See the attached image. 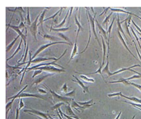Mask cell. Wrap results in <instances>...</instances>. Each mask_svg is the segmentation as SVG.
I'll return each instance as SVG.
<instances>
[{"instance_id":"1","label":"cell","mask_w":141,"mask_h":119,"mask_svg":"<svg viewBox=\"0 0 141 119\" xmlns=\"http://www.w3.org/2000/svg\"><path fill=\"white\" fill-rule=\"evenodd\" d=\"M43 85L47 89H49V91L52 93L54 102H63L69 104L68 102L72 101L71 98L64 97V96L59 95L58 94L56 93L55 92L51 90V89H49L48 88L46 87V86H45L44 85Z\"/></svg>"},{"instance_id":"2","label":"cell","mask_w":141,"mask_h":119,"mask_svg":"<svg viewBox=\"0 0 141 119\" xmlns=\"http://www.w3.org/2000/svg\"><path fill=\"white\" fill-rule=\"evenodd\" d=\"M86 8L87 10L88 11V16L89 20L90 21L91 25V26L92 28V32H93V33H94L96 39L97 40L99 44V45L100 46V43L99 40L97 35V33H96V29H95V21L96 20V19L95 20V18H96L97 12H96V13H95V16H94V17H93L92 16V15H91L89 11H88V8Z\"/></svg>"},{"instance_id":"3","label":"cell","mask_w":141,"mask_h":119,"mask_svg":"<svg viewBox=\"0 0 141 119\" xmlns=\"http://www.w3.org/2000/svg\"><path fill=\"white\" fill-rule=\"evenodd\" d=\"M34 70H40L45 71H49L51 72H65V71L63 69H60L55 68L53 66L49 65V66H42L36 68Z\"/></svg>"},{"instance_id":"4","label":"cell","mask_w":141,"mask_h":119,"mask_svg":"<svg viewBox=\"0 0 141 119\" xmlns=\"http://www.w3.org/2000/svg\"><path fill=\"white\" fill-rule=\"evenodd\" d=\"M24 112L31 114L35 115L36 116H38L41 118H44L45 119H49V115L47 113H44L42 112L36 110L31 108V110H24Z\"/></svg>"},{"instance_id":"5","label":"cell","mask_w":141,"mask_h":119,"mask_svg":"<svg viewBox=\"0 0 141 119\" xmlns=\"http://www.w3.org/2000/svg\"><path fill=\"white\" fill-rule=\"evenodd\" d=\"M60 43L65 44L69 45H71V44H70V43H68L65 42H55L51 43H50L46 44L44 45H42V46H40V47L39 48V49L35 53V54H34V56H33V57H32V58H31V60H33L38 53H40L41 52L43 51V50H45V49L47 48V47H48L49 46H50V45H53Z\"/></svg>"},{"instance_id":"6","label":"cell","mask_w":141,"mask_h":119,"mask_svg":"<svg viewBox=\"0 0 141 119\" xmlns=\"http://www.w3.org/2000/svg\"><path fill=\"white\" fill-rule=\"evenodd\" d=\"M67 49H66L65 50V51L63 53V54L62 55H61L60 57V58H58L57 59L55 60L53 62H50V63H42V64H38V65H36L35 66H34V67H32L31 68H29L28 69H29V70H34V69L36 68H38V67H42V66H49V65H56V66H58V67H61V68L62 69H64V68H63V67H62L60 66V65H58V64H56L55 63V62H56L58 60H60L61 58L62 57H63L64 55V54H65V53L67 51Z\"/></svg>"},{"instance_id":"7","label":"cell","mask_w":141,"mask_h":119,"mask_svg":"<svg viewBox=\"0 0 141 119\" xmlns=\"http://www.w3.org/2000/svg\"><path fill=\"white\" fill-rule=\"evenodd\" d=\"M93 105L92 104L87 105L84 106H81L78 104L77 102H75L74 100L72 101V107L74 108L76 110L80 112V111L83 112L84 110L87 108H89L91 106H92Z\"/></svg>"},{"instance_id":"8","label":"cell","mask_w":141,"mask_h":119,"mask_svg":"<svg viewBox=\"0 0 141 119\" xmlns=\"http://www.w3.org/2000/svg\"><path fill=\"white\" fill-rule=\"evenodd\" d=\"M108 96L110 97H112L116 96H122V97L128 99V100H131V101H133L134 102L139 103L141 104V100H140V99L136 98V97H128V96H125L124 95L122 94L121 92L118 93H115L109 94L108 95Z\"/></svg>"},{"instance_id":"9","label":"cell","mask_w":141,"mask_h":119,"mask_svg":"<svg viewBox=\"0 0 141 119\" xmlns=\"http://www.w3.org/2000/svg\"><path fill=\"white\" fill-rule=\"evenodd\" d=\"M43 12V11H42L40 12L39 15L36 18L35 20V21L32 23L30 27V32H31L32 35L34 36L36 39H37L36 34L37 32V22L38 19L39 17V16L41 15V13Z\"/></svg>"},{"instance_id":"10","label":"cell","mask_w":141,"mask_h":119,"mask_svg":"<svg viewBox=\"0 0 141 119\" xmlns=\"http://www.w3.org/2000/svg\"><path fill=\"white\" fill-rule=\"evenodd\" d=\"M35 97L37 98H41L42 99H44L45 98H44L43 96H41L37 94H31L28 93H22L19 95L16 98H21V97Z\"/></svg>"},{"instance_id":"11","label":"cell","mask_w":141,"mask_h":119,"mask_svg":"<svg viewBox=\"0 0 141 119\" xmlns=\"http://www.w3.org/2000/svg\"><path fill=\"white\" fill-rule=\"evenodd\" d=\"M73 76L75 78V79H76V80H74V81L78 84V85H80V86L82 88L83 90V92H84V93L87 92L90 93L89 91V86H85V85L82 83V81H80L78 78L75 77V76L73 75Z\"/></svg>"},{"instance_id":"12","label":"cell","mask_w":141,"mask_h":119,"mask_svg":"<svg viewBox=\"0 0 141 119\" xmlns=\"http://www.w3.org/2000/svg\"><path fill=\"white\" fill-rule=\"evenodd\" d=\"M78 47L77 45V40H75V44L74 46L73 49L72 51L71 54L70 58L68 63H69L73 59L75 56L78 54Z\"/></svg>"},{"instance_id":"13","label":"cell","mask_w":141,"mask_h":119,"mask_svg":"<svg viewBox=\"0 0 141 119\" xmlns=\"http://www.w3.org/2000/svg\"><path fill=\"white\" fill-rule=\"evenodd\" d=\"M66 114L68 116H70L73 118L74 117H78L74 112L72 110L69 104L68 106H66Z\"/></svg>"},{"instance_id":"14","label":"cell","mask_w":141,"mask_h":119,"mask_svg":"<svg viewBox=\"0 0 141 119\" xmlns=\"http://www.w3.org/2000/svg\"><path fill=\"white\" fill-rule=\"evenodd\" d=\"M86 15L87 18L89 23V35L88 40V42L87 43V44L86 46V48H85V49H84V50H83V51H82L81 52V53H83V52H84L85 51H86V50L87 49L88 47L89 44L90 43L91 38V26L90 25V22L88 16V15H87V12Z\"/></svg>"},{"instance_id":"15","label":"cell","mask_w":141,"mask_h":119,"mask_svg":"<svg viewBox=\"0 0 141 119\" xmlns=\"http://www.w3.org/2000/svg\"><path fill=\"white\" fill-rule=\"evenodd\" d=\"M75 23L77 25L78 27V32H77V37H76V40H77L78 39V36H79V33L80 31H83V28L82 26H81V24L80 23V21L78 20L77 19V17H76V16H75Z\"/></svg>"},{"instance_id":"16","label":"cell","mask_w":141,"mask_h":119,"mask_svg":"<svg viewBox=\"0 0 141 119\" xmlns=\"http://www.w3.org/2000/svg\"><path fill=\"white\" fill-rule=\"evenodd\" d=\"M57 59L54 58H39L33 60L31 61V63H38V62H41L43 61L50 60H55Z\"/></svg>"},{"instance_id":"17","label":"cell","mask_w":141,"mask_h":119,"mask_svg":"<svg viewBox=\"0 0 141 119\" xmlns=\"http://www.w3.org/2000/svg\"><path fill=\"white\" fill-rule=\"evenodd\" d=\"M80 77L82 79H83L84 81L86 82H88V83H93L95 82V79L93 78H91L88 77L86 76L85 75H81Z\"/></svg>"},{"instance_id":"18","label":"cell","mask_w":141,"mask_h":119,"mask_svg":"<svg viewBox=\"0 0 141 119\" xmlns=\"http://www.w3.org/2000/svg\"><path fill=\"white\" fill-rule=\"evenodd\" d=\"M50 75V74H47V75H46L43 76L42 77L39 78L38 79H37V80H35V81H34V82H33V83L32 84L31 86H32L33 85H35H35H38L39 83H40L41 82H42L43 80L45 79L48 76Z\"/></svg>"},{"instance_id":"19","label":"cell","mask_w":141,"mask_h":119,"mask_svg":"<svg viewBox=\"0 0 141 119\" xmlns=\"http://www.w3.org/2000/svg\"><path fill=\"white\" fill-rule=\"evenodd\" d=\"M101 38H102V44H103V63L102 64V66H103L104 63L105 59V55L106 47L105 46V45L104 42V38H103V37L102 35H101Z\"/></svg>"},{"instance_id":"20","label":"cell","mask_w":141,"mask_h":119,"mask_svg":"<svg viewBox=\"0 0 141 119\" xmlns=\"http://www.w3.org/2000/svg\"><path fill=\"white\" fill-rule=\"evenodd\" d=\"M46 10V9L44 10V11H43L42 14H41V16H40V17H39V23L37 24V26H38L39 24H41V25H42V28H43V20L45 13V11Z\"/></svg>"},{"instance_id":"21","label":"cell","mask_w":141,"mask_h":119,"mask_svg":"<svg viewBox=\"0 0 141 119\" xmlns=\"http://www.w3.org/2000/svg\"><path fill=\"white\" fill-rule=\"evenodd\" d=\"M78 104L81 106H84V105H87L91 104L93 103V100H92L88 102H77Z\"/></svg>"},{"instance_id":"22","label":"cell","mask_w":141,"mask_h":119,"mask_svg":"<svg viewBox=\"0 0 141 119\" xmlns=\"http://www.w3.org/2000/svg\"><path fill=\"white\" fill-rule=\"evenodd\" d=\"M69 10H68V12L66 14V16L65 17L64 19L63 20V21L61 22V23H60V24L58 25L57 26H56L54 27V28H58V27H61L62 26H63L64 25V24L65 23V22H66V19H67V17H68V15H69Z\"/></svg>"},{"instance_id":"23","label":"cell","mask_w":141,"mask_h":119,"mask_svg":"<svg viewBox=\"0 0 141 119\" xmlns=\"http://www.w3.org/2000/svg\"><path fill=\"white\" fill-rule=\"evenodd\" d=\"M22 39H21V42H20V43L18 47V48H17V49H16V51H15V52H14V53H13V54H12V56L10 58H9L7 59V60L8 61V60L10 59H11L12 58V57H13V56H14V55H15V54H16L18 52V51H19L20 50V49H21V47H20V46H21V43L22 42Z\"/></svg>"},{"instance_id":"24","label":"cell","mask_w":141,"mask_h":119,"mask_svg":"<svg viewBox=\"0 0 141 119\" xmlns=\"http://www.w3.org/2000/svg\"><path fill=\"white\" fill-rule=\"evenodd\" d=\"M69 27L64 28H57V29H55V28H51V30H52L53 31H55V32H63V31H66L69 29Z\"/></svg>"},{"instance_id":"25","label":"cell","mask_w":141,"mask_h":119,"mask_svg":"<svg viewBox=\"0 0 141 119\" xmlns=\"http://www.w3.org/2000/svg\"><path fill=\"white\" fill-rule=\"evenodd\" d=\"M19 35H18V36H17L16 38H15V40H13V41H12V42L11 43V44H10L9 45H8V46L7 47V50H6V51H9V50H10L11 49V48H12V45H13L14 44V43H15V42L16 41V40H17V39L19 37Z\"/></svg>"},{"instance_id":"26","label":"cell","mask_w":141,"mask_h":119,"mask_svg":"<svg viewBox=\"0 0 141 119\" xmlns=\"http://www.w3.org/2000/svg\"><path fill=\"white\" fill-rule=\"evenodd\" d=\"M96 21L97 24V25L98 27V28H99V30L102 32V33L104 34V36H106L105 31L104 30V28H102V27H101V26L100 25V24H99V23H98V21L96 19Z\"/></svg>"},{"instance_id":"27","label":"cell","mask_w":141,"mask_h":119,"mask_svg":"<svg viewBox=\"0 0 141 119\" xmlns=\"http://www.w3.org/2000/svg\"><path fill=\"white\" fill-rule=\"evenodd\" d=\"M102 67H103V66H102V65H101V66H100V67L98 69V70L97 71H96V72H94V73H90V74H96V73H99V74H100V75H101L102 76V77L104 78V76H103V75H102V72H101V69H102Z\"/></svg>"},{"instance_id":"28","label":"cell","mask_w":141,"mask_h":119,"mask_svg":"<svg viewBox=\"0 0 141 119\" xmlns=\"http://www.w3.org/2000/svg\"><path fill=\"white\" fill-rule=\"evenodd\" d=\"M63 8H61V9L59 10L58 11H57V12L55 13L54 15H53V16H51V17H49L48 18H47L46 19L44 20H43V22L44 21H46V20H47L50 19L51 18H53V19H54L55 17V16H56V15H57V14H58V13H59V12H60V11H61L62 10Z\"/></svg>"},{"instance_id":"29","label":"cell","mask_w":141,"mask_h":119,"mask_svg":"<svg viewBox=\"0 0 141 119\" xmlns=\"http://www.w3.org/2000/svg\"><path fill=\"white\" fill-rule=\"evenodd\" d=\"M58 35H59V36L61 37H62V38H63L65 40H66V41H68L70 43V44H71L72 45V44L71 42L70 41L69 39V38H68V37H67L66 36H65L64 34L60 33V34H59Z\"/></svg>"},{"instance_id":"30","label":"cell","mask_w":141,"mask_h":119,"mask_svg":"<svg viewBox=\"0 0 141 119\" xmlns=\"http://www.w3.org/2000/svg\"><path fill=\"white\" fill-rule=\"evenodd\" d=\"M67 89H68V87H67V84L65 83L61 88V91L63 92L66 93L67 91Z\"/></svg>"},{"instance_id":"31","label":"cell","mask_w":141,"mask_h":119,"mask_svg":"<svg viewBox=\"0 0 141 119\" xmlns=\"http://www.w3.org/2000/svg\"><path fill=\"white\" fill-rule=\"evenodd\" d=\"M64 104V102H61L60 103H57L52 107L53 110H55V109H57V108H59L61 105Z\"/></svg>"},{"instance_id":"32","label":"cell","mask_w":141,"mask_h":119,"mask_svg":"<svg viewBox=\"0 0 141 119\" xmlns=\"http://www.w3.org/2000/svg\"><path fill=\"white\" fill-rule=\"evenodd\" d=\"M75 94V90H73V91L70 92L66 94L65 95L66 96L72 97L74 96Z\"/></svg>"},{"instance_id":"33","label":"cell","mask_w":141,"mask_h":119,"mask_svg":"<svg viewBox=\"0 0 141 119\" xmlns=\"http://www.w3.org/2000/svg\"><path fill=\"white\" fill-rule=\"evenodd\" d=\"M27 23L28 24L31 25V22L30 20V18L29 10V8H27Z\"/></svg>"},{"instance_id":"34","label":"cell","mask_w":141,"mask_h":119,"mask_svg":"<svg viewBox=\"0 0 141 119\" xmlns=\"http://www.w3.org/2000/svg\"><path fill=\"white\" fill-rule=\"evenodd\" d=\"M43 71L40 70H36L34 71L33 75L32 76V78H34L38 74H40Z\"/></svg>"},{"instance_id":"35","label":"cell","mask_w":141,"mask_h":119,"mask_svg":"<svg viewBox=\"0 0 141 119\" xmlns=\"http://www.w3.org/2000/svg\"><path fill=\"white\" fill-rule=\"evenodd\" d=\"M24 106H25V104H24L23 102L22 101V98H21L19 104V110L22 109L24 107Z\"/></svg>"},{"instance_id":"36","label":"cell","mask_w":141,"mask_h":119,"mask_svg":"<svg viewBox=\"0 0 141 119\" xmlns=\"http://www.w3.org/2000/svg\"><path fill=\"white\" fill-rule=\"evenodd\" d=\"M38 91L41 94H47V92L45 90L42 89V88H38Z\"/></svg>"},{"instance_id":"37","label":"cell","mask_w":141,"mask_h":119,"mask_svg":"<svg viewBox=\"0 0 141 119\" xmlns=\"http://www.w3.org/2000/svg\"><path fill=\"white\" fill-rule=\"evenodd\" d=\"M28 44L27 46V47L25 53V58H24V60H23V62H25V60H26V59L27 55V52H28Z\"/></svg>"},{"instance_id":"38","label":"cell","mask_w":141,"mask_h":119,"mask_svg":"<svg viewBox=\"0 0 141 119\" xmlns=\"http://www.w3.org/2000/svg\"><path fill=\"white\" fill-rule=\"evenodd\" d=\"M19 110L18 108H17V111H16V119H18L19 114Z\"/></svg>"},{"instance_id":"39","label":"cell","mask_w":141,"mask_h":119,"mask_svg":"<svg viewBox=\"0 0 141 119\" xmlns=\"http://www.w3.org/2000/svg\"><path fill=\"white\" fill-rule=\"evenodd\" d=\"M63 114L64 116L66 117V118H67V119H75L73 118L72 117H70V116H68V115H67L66 114H65V113H63Z\"/></svg>"},{"instance_id":"40","label":"cell","mask_w":141,"mask_h":119,"mask_svg":"<svg viewBox=\"0 0 141 119\" xmlns=\"http://www.w3.org/2000/svg\"><path fill=\"white\" fill-rule=\"evenodd\" d=\"M74 8L73 7H71L70 8L71 9H70V15H69V19H70V16H71V15L72 14V11L73 10V9Z\"/></svg>"},{"instance_id":"41","label":"cell","mask_w":141,"mask_h":119,"mask_svg":"<svg viewBox=\"0 0 141 119\" xmlns=\"http://www.w3.org/2000/svg\"><path fill=\"white\" fill-rule=\"evenodd\" d=\"M121 113H122V112H120L115 119H119V117H120V115H121Z\"/></svg>"},{"instance_id":"42","label":"cell","mask_w":141,"mask_h":119,"mask_svg":"<svg viewBox=\"0 0 141 119\" xmlns=\"http://www.w3.org/2000/svg\"><path fill=\"white\" fill-rule=\"evenodd\" d=\"M134 106V107H136V108H137V109H139L141 110V108H139V107H137V106Z\"/></svg>"},{"instance_id":"43","label":"cell","mask_w":141,"mask_h":119,"mask_svg":"<svg viewBox=\"0 0 141 119\" xmlns=\"http://www.w3.org/2000/svg\"><path fill=\"white\" fill-rule=\"evenodd\" d=\"M37 118H39V119H43V118H41V117H38V116H37Z\"/></svg>"},{"instance_id":"44","label":"cell","mask_w":141,"mask_h":119,"mask_svg":"<svg viewBox=\"0 0 141 119\" xmlns=\"http://www.w3.org/2000/svg\"><path fill=\"white\" fill-rule=\"evenodd\" d=\"M135 72V73H138V74H139V75H140V76H141V74H140V73H137V72H135V71H134Z\"/></svg>"}]
</instances>
